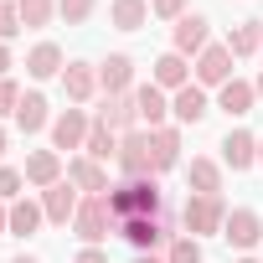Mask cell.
<instances>
[{
	"label": "cell",
	"instance_id": "cell-1",
	"mask_svg": "<svg viewBox=\"0 0 263 263\" xmlns=\"http://www.w3.org/2000/svg\"><path fill=\"white\" fill-rule=\"evenodd\" d=\"M108 206L114 217H155L160 212V181L155 176H135V181H124V186H108Z\"/></svg>",
	"mask_w": 263,
	"mask_h": 263
},
{
	"label": "cell",
	"instance_id": "cell-2",
	"mask_svg": "<svg viewBox=\"0 0 263 263\" xmlns=\"http://www.w3.org/2000/svg\"><path fill=\"white\" fill-rule=\"evenodd\" d=\"M72 232L83 237V248H98L103 237H114V232H119V217H114L108 196H83V206H78V217H72Z\"/></svg>",
	"mask_w": 263,
	"mask_h": 263
},
{
	"label": "cell",
	"instance_id": "cell-3",
	"mask_svg": "<svg viewBox=\"0 0 263 263\" xmlns=\"http://www.w3.org/2000/svg\"><path fill=\"white\" fill-rule=\"evenodd\" d=\"M222 222H227V201H222V196H186V206H181V227H186V237L222 232Z\"/></svg>",
	"mask_w": 263,
	"mask_h": 263
},
{
	"label": "cell",
	"instance_id": "cell-4",
	"mask_svg": "<svg viewBox=\"0 0 263 263\" xmlns=\"http://www.w3.org/2000/svg\"><path fill=\"white\" fill-rule=\"evenodd\" d=\"M119 171L135 181V176H155V145H150V129H129L119 135Z\"/></svg>",
	"mask_w": 263,
	"mask_h": 263
},
{
	"label": "cell",
	"instance_id": "cell-5",
	"mask_svg": "<svg viewBox=\"0 0 263 263\" xmlns=\"http://www.w3.org/2000/svg\"><path fill=\"white\" fill-rule=\"evenodd\" d=\"M206 47H212V21H206V16H196V11H191V16H181V21L171 26V52H181L186 62H191V57H201Z\"/></svg>",
	"mask_w": 263,
	"mask_h": 263
},
{
	"label": "cell",
	"instance_id": "cell-6",
	"mask_svg": "<svg viewBox=\"0 0 263 263\" xmlns=\"http://www.w3.org/2000/svg\"><path fill=\"white\" fill-rule=\"evenodd\" d=\"M191 72H196V88H222V83H232V52H227V42H212V47L191 62Z\"/></svg>",
	"mask_w": 263,
	"mask_h": 263
},
{
	"label": "cell",
	"instance_id": "cell-7",
	"mask_svg": "<svg viewBox=\"0 0 263 263\" xmlns=\"http://www.w3.org/2000/svg\"><path fill=\"white\" fill-rule=\"evenodd\" d=\"M98 88H103V98L135 93V88H140V83H135V57H124V52H108V57L98 62Z\"/></svg>",
	"mask_w": 263,
	"mask_h": 263
},
{
	"label": "cell",
	"instance_id": "cell-8",
	"mask_svg": "<svg viewBox=\"0 0 263 263\" xmlns=\"http://www.w3.org/2000/svg\"><path fill=\"white\" fill-rule=\"evenodd\" d=\"M88 129H93V119L83 114V108H62L57 119H52V150L62 155V150H83L88 145Z\"/></svg>",
	"mask_w": 263,
	"mask_h": 263
},
{
	"label": "cell",
	"instance_id": "cell-9",
	"mask_svg": "<svg viewBox=\"0 0 263 263\" xmlns=\"http://www.w3.org/2000/svg\"><path fill=\"white\" fill-rule=\"evenodd\" d=\"M222 237H227L232 248H242V253H248V248H258V242H263V217H258L253 206H232V212H227V222H222Z\"/></svg>",
	"mask_w": 263,
	"mask_h": 263
},
{
	"label": "cell",
	"instance_id": "cell-10",
	"mask_svg": "<svg viewBox=\"0 0 263 263\" xmlns=\"http://www.w3.org/2000/svg\"><path fill=\"white\" fill-rule=\"evenodd\" d=\"M217 150H222V165L227 171H253L258 165V135H248V129H227Z\"/></svg>",
	"mask_w": 263,
	"mask_h": 263
},
{
	"label": "cell",
	"instance_id": "cell-11",
	"mask_svg": "<svg viewBox=\"0 0 263 263\" xmlns=\"http://www.w3.org/2000/svg\"><path fill=\"white\" fill-rule=\"evenodd\" d=\"M78 206H83V196H78L72 181H57V186L42 191V212H47V222H57V227H67V222L78 217Z\"/></svg>",
	"mask_w": 263,
	"mask_h": 263
},
{
	"label": "cell",
	"instance_id": "cell-12",
	"mask_svg": "<svg viewBox=\"0 0 263 263\" xmlns=\"http://www.w3.org/2000/svg\"><path fill=\"white\" fill-rule=\"evenodd\" d=\"M93 119H98V124H108L114 135H129V129H140V108H135V93H119V98H103Z\"/></svg>",
	"mask_w": 263,
	"mask_h": 263
},
{
	"label": "cell",
	"instance_id": "cell-13",
	"mask_svg": "<svg viewBox=\"0 0 263 263\" xmlns=\"http://www.w3.org/2000/svg\"><path fill=\"white\" fill-rule=\"evenodd\" d=\"M67 181H72L83 196H108V171H103L98 160H88V155H72V160H67Z\"/></svg>",
	"mask_w": 263,
	"mask_h": 263
},
{
	"label": "cell",
	"instance_id": "cell-14",
	"mask_svg": "<svg viewBox=\"0 0 263 263\" xmlns=\"http://www.w3.org/2000/svg\"><path fill=\"white\" fill-rule=\"evenodd\" d=\"M119 232L135 242V253H155V248L165 242V222H160V217H124Z\"/></svg>",
	"mask_w": 263,
	"mask_h": 263
},
{
	"label": "cell",
	"instance_id": "cell-15",
	"mask_svg": "<svg viewBox=\"0 0 263 263\" xmlns=\"http://www.w3.org/2000/svg\"><path fill=\"white\" fill-rule=\"evenodd\" d=\"M150 67H155V72H150V83H155V88H165V93H176V88H186V83H191V62H186L181 52H160Z\"/></svg>",
	"mask_w": 263,
	"mask_h": 263
},
{
	"label": "cell",
	"instance_id": "cell-16",
	"mask_svg": "<svg viewBox=\"0 0 263 263\" xmlns=\"http://www.w3.org/2000/svg\"><path fill=\"white\" fill-rule=\"evenodd\" d=\"M62 93L72 103H88L98 93V62H67L62 67Z\"/></svg>",
	"mask_w": 263,
	"mask_h": 263
},
{
	"label": "cell",
	"instance_id": "cell-17",
	"mask_svg": "<svg viewBox=\"0 0 263 263\" xmlns=\"http://www.w3.org/2000/svg\"><path fill=\"white\" fill-rule=\"evenodd\" d=\"M171 114H176V124H201V119L212 114V103H206V88H196V83L176 88V93H171Z\"/></svg>",
	"mask_w": 263,
	"mask_h": 263
},
{
	"label": "cell",
	"instance_id": "cell-18",
	"mask_svg": "<svg viewBox=\"0 0 263 263\" xmlns=\"http://www.w3.org/2000/svg\"><path fill=\"white\" fill-rule=\"evenodd\" d=\"M135 108H140V124H145V129H165L171 98H165V88H155V83H140V88H135Z\"/></svg>",
	"mask_w": 263,
	"mask_h": 263
},
{
	"label": "cell",
	"instance_id": "cell-19",
	"mask_svg": "<svg viewBox=\"0 0 263 263\" xmlns=\"http://www.w3.org/2000/svg\"><path fill=\"white\" fill-rule=\"evenodd\" d=\"M52 108H47V98L42 93H21V103H16V129L21 135H42V129H52Z\"/></svg>",
	"mask_w": 263,
	"mask_h": 263
},
{
	"label": "cell",
	"instance_id": "cell-20",
	"mask_svg": "<svg viewBox=\"0 0 263 263\" xmlns=\"http://www.w3.org/2000/svg\"><path fill=\"white\" fill-rule=\"evenodd\" d=\"M253 103H258V88H253L248 78H232V83H222V88H217V108H222V114H232V119L253 114Z\"/></svg>",
	"mask_w": 263,
	"mask_h": 263
},
{
	"label": "cell",
	"instance_id": "cell-21",
	"mask_svg": "<svg viewBox=\"0 0 263 263\" xmlns=\"http://www.w3.org/2000/svg\"><path fill=\"white\" fill-rule=\"evenodd\" d=\"M21 176H26V186H42V191H47V186L62 181V155H57V150H31Z\"/></svg>",
	"mask_w": 263,
	"mask_h": 263
},
{
	"label": "cell",
	"instance_id": "cell-22",
	"mask_svg": "<svg viewBox=\"0 0 263 263\" xmlns=\"http://www.w3.org/2000/svg\"><path fill=\"white\" fill-rule=\"evenodd\" d=\"M62 67H67V57H62V47H57V42H36V47H31V57H26V72H31L36 83L62 78Z\"/></svg>",
	"mask_w": 263,
	"mask_h": 263
},
{
	"label": "cell",
	"instance_id": "cell-23",
	"mask_svg": "<svg viewBox=\"0 0 263 263\" xmlns=\"http://www.w3.org/2000/svg\"><path fill=\"white\" fill-rule=\"evenodd\" d=\"M150 145H155V176H160V171H176V165H181V124L150 129Z\"/></svg>",
	"mask_w": 263,
	"mask_h": 263
},
{
	"label": "cell",
	"instance_id": "cell-24",
	"mask_svg": "<svg viewBox=\"0 0 263 263\" xmlns=\"http://www.w3.org/2000/svg\"><path fill=\"white\" fill-rule=\"evenodd\" d=\"M186 181H191V196H222V165L206 155H196L186 165Z\"/></svg>",
	"mask_w": 263,
	"mask_h": 263
},
{
	"label": "cell",
	"instance_id": "cell-25",
	"mask_svg": "<svg viewBox=\"0 0 263 263\" xmlns=\"http://www.w3.org/2000/svg\"><path fill=\"white\" fill-rule=\"evenodd\" d=\"M42 222H47V212H42V201H36V196L11 201V237H31Z\"/></svg>",
	"mask_w": 263,
	"mask_h": 263
},
{
	"label": "cell",
	"instance_id": "cell-26",
	"mask_svg": "<svg viewBox=\"0 0 263 263\" xmlns=\"http://www.w3.org/2000/svg\"><path fill=\"white\" fill-rule=\"evenodd\" d=\"M83 155H88V160H98V165L119 160V135H114L108 124H98V119H93V129H88V145H83Z\"/></svg>",
	"mask_w": 263,
	"mask_h": 263
},
{
	"label": "cell",
	"instance_id": "cell-27",
	"mask_svg": "<svg viewBox=\"0 0 263 263\" xmlns=\"http://www.w3.org/2000/svg\"><path fill=\"white\" fill-rule=\"evenodd\" d=\"M227 52H232V57H258V52H263V21H242V26H232Z\"/></svg>",
	"mask_w": 263,
	"mask_h": 263
},
{
	"label": "cell",
	"instance_id": "cell-28",
	"mask_svg": "<svg viewBox=\"0 0 263 263\" xmlns=\"http://www.w3.org/2000/svg\"><path fill=\"white\" fill-rule=\"evenodd\" d=\"M108 16H114V26H119V31H140V26L150 21V0H114Z\"/></svg>",
	"mask_w": 263,
	"mask_h": 263
},
{
	"label": "cell",
	"instance_id": "cell-29",
	"mask_svg": "<svg viewBox=\"0 0 263 263\" xmlns=\"http://www.w3.org/2000/svg\"><path fill=\"white\" fill-rule=\"evenodd\" d=\"M16 11H21V26L26 31H42L57 16V0H16Z\"/></svg>",
	"mask_w": 263,
	"mask_h": 263
},
{
	"label": "cell",
	"instance_id": "cell-30",
	"mask_svg": "<svg viewBox=\"0 0 263 263\" xmlns=\"http://www.w3.org/2000/svg\"><path fill=\"white\" fill-rule=\"evenodd\" d=\"M165 263H201V237H176L171 248H165Z\"/></svg>",
	"mask_w": 263,
	"mask_h": 263
},
{
	"label": "cell",
	"instance_id": "cell-31",
	"mask_svg": "<svg viewBox=\"0 0 263 263\" xmlns=\"http://www.w3.org/2000/svg\"><path fill=\"white\" fill-rule=\"evenodd\" d=\"M93 6H98V0H57V16H62L67 26H83V21L93 16Z\"/></svg>",
	"mask_w": 263,
	"mask_h": 263
},
{
	"label": "cell",
	"instance_id": "cell-32",
	"mask_svg": "<svg viewBox=\"0 0 263 263\" xmlns=\"http://www.w3.org/2000/svg\"><path fill=\"white\" fill-rule=\"evenodd\" d=\"M21 191H26V176L21 171H11V165H0V201H21Z\"/></svg>",
	"mask_w": 263,
	"mask_h": 263
},
{
	"label": "cell",
	"instance_id": "cell-33",
	"mask_svg": "<svg viewBox=\"0 0 263 263\" xmlns=\"http://www.w3.org/2000/svg\"><path fill=\"white\" fill-rule=\"evenodd\" d=\"M21 31V11H16V0H0V42H11Z\"/></svg>",
	"mask_w": 263,
	"mask_h": 263
},
{
	"label": "cell",
	"instance_id": "cell-34",
	"mask_svg": "<svg viewBox=\"0 0 263 263\" xmlns=\"http://www.w3.org/2000/svg\"><path fill=\"white\" fill-rule=\"evenodd\" d=\"M16 103H21V83L16 78H0V119L16 114Z\"/></svg>",
	"mask_w": 263,
	"mask_h": 263
},
{
	"label": "cell",
	"instance_id": "cell-35",
	"mask_svg": "<svg viewBox=\"0 0 263 263\" xmlns=\"http://www.w3.org/2000/svg\"><path fill=\"white\" fill-rule=\"evenodd\" d=\"M150 16H160V21H181V16H186V0H150Z\"/></svg>",
	"mask_w": 263,
	"mask_h": 263
},
{
	"label": "cell",
	"instance_id": "cell-36",
	"mask_svg": "<svg viewBox=\"0 0 263 263\" xmlns=\"http://www.w3.org/2000/svg\"><path fill=\"white\" fill-rule=\"evenodd\" d=\"M72 263H108V253H103V248H83Z\"/></svg>",
	"mask_w": 263,
	"mask_h": 263
},
{
	"label": "cell",
	"instance_id": "cell-37",
	"mask_svg": "<svg viewBox=\"0 0 263 263\" xmlns=\"http://www.w3.org/2000/svg\"><path fill=\"white\" fill-rule=\"evenodd\" d=\"M6 72H11V47L0 42V78H6Z\"/></svg>",
	"mask_w": 263,
	"mask_h": 263
},
{
	"label": "cell",
	"instance_id": "cell-38",
	"mask_svg": "<svg viewBox=\"0 0 263 263\" xmlns=\"http://www.w3.org/2000/svg\"><path fill=\"white\" fill-rule=\"evenodd\" d=\"M0 232H11V206L0 201Z\"/></svg>",
	"mask_w": 263,
	"mask_h": 263
},
{
	"label": "cell",
	"instance_id": "cell-39",
	"mask_svg": "<svg viewBox=\"0 0 263 263\" xmlns=\"http://www.w3.org/2000/svg\"><path fill=\"white\" fill-rule=\"evenodd\" d=\"M135 263H165V258H155V253H135Z\"/></svg>",
	"mask_w": 263,
	"mask_h": 263
},
{
	"label": "cell",
	"instance_id": "cell-40",
	"mask_svg": "<svg viewBox=\"0 0 263 263\" xmlns=\"http://www.w3.org/2000/svg\"><path fill=\"white\" fill-rule=\"evenodd\" d=\"M6 150H11V135H6V129H0V160H6Z\"/></svg>",
	"mask_w": 263,
	"mask_h": 263
},
{
	"label": "cell",
	"instance_id": "cell-41",
	"mask_svg": "<svg viewBox=\"0 0 263 263\" xmlns=\"http://www.w3.org/2000/svg\"><path fill=\"white\" fill-rule=\"evenodd\" d=\"M11 263H42V258H31V253H16V258H11Z\"/></svg>",
	"mask_w": 263,
	"mask_h": 263
},
{
	"label": "cell",
	"instance_id": "cell-42",
	"mask_svg": "<svg viewBox=\"0 0 263 263\" xmlns=\"http://www.w3.org/2000/svg\"><path fill=\"white\" fill-rule=\"evenodd\" d=\"M253 88H258V98H263V72H258V83H253Z\"/></svg>",
	"mask_w": 263,
	"mask_h": 263
},
{
	"label": "cell",
	"instance_id": "cell-43",
	"mask_svg": "<svg viewBox=\"0 0 263 263\" xmlns=\"http://www.w3.org/2000/svg\"><path fill=\"white\" fill-rule=\"evenodd\" d=\"M258 165H263V135H258Z\"/></svg>",
	"mask_w": 263,
	"mask_h": 263
},
{
	"label": "cell",
	"instance_id": "cell-44",
	"mask_svg": "<svg viewBox=\"0 0 263 263\" xmlns=\"http://www.w3.org/2000/svg\"><path fill=\"white\" fill-rule=\"evenodd\" d=\"M237 263H253V258H237Z\"/></svg>",
	"mask_w": 263,
	"mask_h": 263
}]
</instances>
